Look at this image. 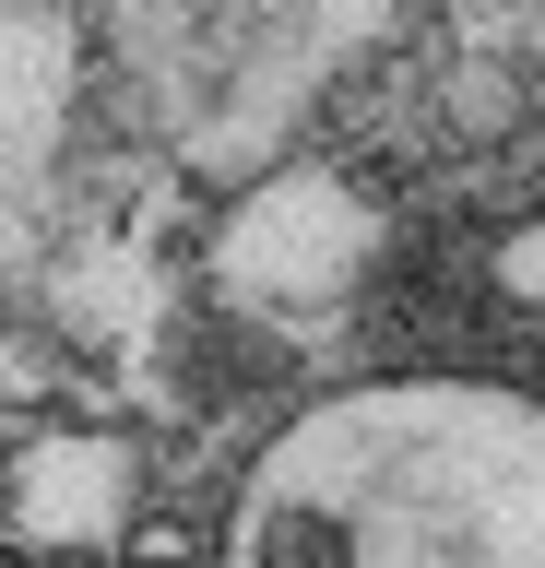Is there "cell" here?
<instances>
[{
	"mask_svg": "<svg viewBox=\"0 0 545 568\" xmlns=\"http://www.w3.org/2000/svg\"><path fill=\"white\" fill-rule=\"evenodd\" d=\"M214 568H545V403L367 379L273 426Z\"/></svg>",
	"mask_w": 545,
	"mask_h": 568,
	"instance_id": "6da1fadb",
	"label": "cell"
},
{
	"mask_svg": "<svg viewBox=\"0 0 545 568\" xmlns=\"http://www.w3.org/2000/svg\"><path fill=\"white\" fill-rule=\"evenodd\" d=\"M119 557H131V568H190V557H202V532H190V521H154V509H131Z\"/></svg>",
	"mask_w": 545,
	"mask_h": 568,
	"instance_id": "5b68a950",
	"label": "cell"
},
{
	"mask_svg": "<svg viewBox=\"0 0 545 568\" xmlns=\"http://www.w3.org/2000/svg\"><path fill=\"white\" fill-rule=\"evenodd\" d=\"M143 509V450L108 426H37L24 450H0V532L24 557H108Z\"/></svg>",
	"mask_w": 545,
	"mask_h": 568,
	"instance_id": "3957f363",
	"label": "cell"
},
{
	"mask_svg": "<svg viewBox=\"0 0 545 568\" xmlns=\"http://www.w3.org/2000/svg\"><path fill=\"white\" fill-rule=\"evenodd\" d=\"M486 296H498L509 320H545V213H534V225H509V237L486 248Z\"/></svg>",
	"mask_w": 545,
	"mask_h": 568,
	"instance_id": "277c9868",
	"label": "cell"
},
{
	"mask_svg": "<svg viewBox=\"0 0 545 568\" xmlns=\"http://www.w3.org/2000/svg\"><path fill=\"white\" fill-rule=\"evenodd\" d=\"M367 261H380V213L321 166L250 190L225 213V237H214V284L250 320H332L367 284Z\"/></svg>",
	"mask_w": 545,
	"mask_h": 568,
	"instance_id": "7a4b0ae2",
	"label": "cell"
},
{
	"mask_svg": "<svg viewBox=\"0 0 545 568\" xmlns=\"http://www.w3.org/2000/svg\"><path fill=\"white\" fill-rule=\"evenodd\" d=\"M0 403H48V355H24V344H0Z\"/></svg>",
	"mask_w": 545,
	"mask_h": 568,
	"instance_id": "8992f818",
	"label": "cell"
}]
</instances>
